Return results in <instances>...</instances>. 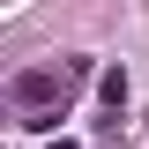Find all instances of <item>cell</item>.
Here are the masks:
<instances>
[{"label": "cell", "instance_id": "7a4b0ae2", "mask_svg": "<svg viewBox=\"0 0 149 149\" xmlns=\"http://www.w3.org/2000/svg\"><path fill=\"white\" fill-rule=\"evenodd\" d=\"M97 97L119 112V104H127V74H119V67H104V74H97Z\"/></svg>", "mask_w": 149, "mask_h": 149}, {"label": "cell", "instance_id": "6da1fadb", "mask_svg": "<svg viewBox=\"0 0 149 149\" xmlns=\"http://www.w3.org/2000/svg\"><path fill=\"white\" fill-rule=\"evenodd\" d=\"M74 74H82V60H74V67H60V74H52V67H30V74H15V82H8V97H15V104H30V119H37L52 97H67Z\"/></svg>", "mask_w": 149, "mask_h": 149}]
</instances>
